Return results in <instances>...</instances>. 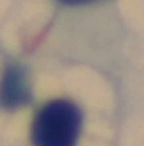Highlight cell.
<instances>
[{
	"label": "cell",
	"mask_w": 144,
	"mask_h": 146,
	"mask_svg": "<svg viewBox=\"0 0 144 146\" xmlns=\"http://www.w3.org/2000/svg\"><path fill=\"white\" fill-rule=\"evenodd\" d=\"M58 4L65 6H84V4H92V2H100V0H56Z\"/></svg>",
	"instance_id": "3957f363"
},
{
	"label": "cell",
	"mask_w": 144,
	"mask_h": 146,
	"mask_svg": "<svg viewBox=\"0 0 144 146\" xmlns=\"http://www.w3.org/2000/svg\"><path fill=\"white\" fill-rule=\"evenodd\" d=\"M82 111L71 100H50L31 123L34 146H75L82 131Z\"/></svg>",
	"instance_id": "6da1fadb"
},
{
	"label": "cell",
	"mask_w": 144,
	"mask_h": 146,
	"mask_svg": "<svg viewBox=\"0 0 144 146\" xmlns=\"http://www.w3.org/2000/svg\"><path fill=\"white\" fill-rule=\"evenodd\" d=\"M29 100V84L27 75L19 65H13L4 71L0 79V107L19 109Z\"/></svg>",
	"instance_id": "7a4b0ae2"
}]
</instances>
